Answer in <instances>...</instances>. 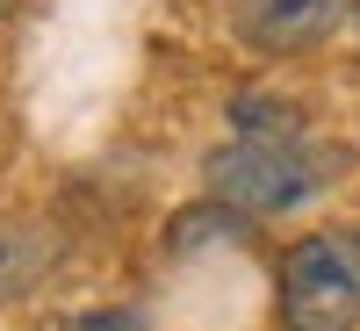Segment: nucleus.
<instances>
[{"label":"nucleus","mask_w":360,"mask_h":331,"mask_svg":"<svg viewBox=\"0 0 360 331\" xmlns=\"http://www.w3.org/2000/svg\"><path fill=\"white\" fill-rule=\"evenodd\" d=\"M339 173V152L303 137H238L209 159V195L231 216H281V209L310 202L324 180Z\"/></svg>","instance_id":"obj_1"},{"label":"nucleus","mask_w":360,"mask_h":331,"mask_svg":"<svg viewBox=\"0 0 360 331\" xmlns=\"http://www.w3.org/2000/svg\"><path fill=\"white\" fill-rule=\"evenodd\" d=\"M281 331H353L360 324V231H310L281 259Z\"/></svg>","instance_id":"obj_2"},{"label":"nucleus","mask_w":360,"mask_h":331,"mask_svg":"<svg viewBox=\"0 0 360 331\" xmlns=\"http://www.w3.org/2000/svg\"><path fill=\"white\" fill-rule=\"evenodd\" d=\"M353 15V0H238L231 22L252 51H310Z\"/></svg>","instance_id":"obj_3"},{"label":"nucleus","mask_w":360,"mask_h":331,"mask_svg":"<svg viewBox=\"0 0 360 331\" xmlns=\"http://www.w3.org/2000/svg\"><path fill=\"white\" fill-rule=\"evenodd\" d=\"M58 259V231L37 216H0V303L29 295Z\"/></svg>","instance_id":"obj_4"},{"label":"nucleus","mask_w":360,"mask_h":331,"mask_svg":"<svg viewBox=\"0 0 360 331\" xmlns=\"http://www.w3.org/2000/svg\"><path fill=\"white\" fill-rule=\"evenodd\" d=\"M72 331H144V317L137 310H86V317H72Z\"/></svg>","instance_id":"obj_5"},{"label":"nucleus","mask_w":360,"mask_h":331,"mask_svg":"<svg viewBox=\"0 0 360 331\" xmlns=\"http://www.w3.org/2000/svg\"><path fill=\"white\" fill-rule=\"evenodd\" d=\"M8 8H15V0H0V15H8Z\"/></svg>","instance_id":"obj_6"}]
</instances>
